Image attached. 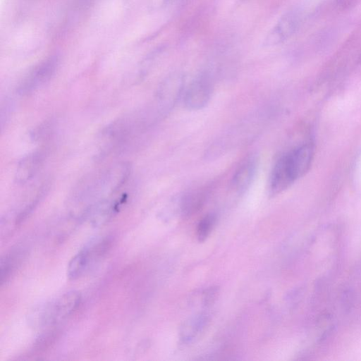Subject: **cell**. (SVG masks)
Instances as JSON below:
<instances>
[{
  "label": "cell",
  "instance_id": "3",
  "mask_svg": "<svg viewBox=\"0 0 361 361\" xmlns=\"http://www.w3.org/2000/svg\"><path fill=\"white\" fill-rule=\"evenodd\" d=\"M212 83L206 73L196 76L189 84L183 96L185 106L190 110H198L204 107L210 100Z\"/></svg>",
  "mask_w": 361,
  "mask_h": 361
},
{
  "label": "cell",
  "instance_id": "1",
  "mask_svg": "<svg viewBox=\"0 0 361 361\" xmlns=\"http://www.w3.org/2000/svg\"><path fill=\"white\" fill-rule=\"evenodd\" d=\"M314 147L310 143L300 145L283 154L275 163L270 176L269 189L272 195L289 188L310 169Z\"/></svg>",
  "mask_w": 361,
  "mask_h": 361
},
{
  "label": "cell",
  "instance_id": "5",
  "mask_svg": "<svg viewBox=\"0 0 361 361\" xmlns=\"http://www.w3.org/2000/svg\"><path fill=\"white\" fill-rule=\"evenodd\" d=\"M300 23V15L296 11L284 14L269 32L263 44L267 47L275 46L286 40L295 32Z\"/></svg>",
  "mask_w": 361,
  "mask_h": 361
},
{
  "label": "cell",
  "instance_id": "14",
  "mask_svg": "<svg viewBox=\"0 0 361 361\" xmlns=\"http://www.w3.org/2000/svg\"><path fill=\"white\" fill-rule=\"evenodd\" d=\"M13 111V104L11 102L6 99L4 101L1 102V111H0V121H1V130H3L4 128L6 126L8 121L11 118V116Z\"/></svg>",
  "mask_w": 361,
  "mask_h": 361
},
{
  "label": "cell",
  "instance_id": "7",
  "mask_svg": "<svg viewBox=\"0 0 361 361\" xmlns=\"http://www.w3.org/2000/svg\"><path fill=\"white\" fill-rule=\"evenodd\" d=\"M209 319V314L207 312L198 313L187 319L179 331L181 342L189 344L195 341L204 332Z\"/></svg>",
  "mask_w": 361,
  "mask_h": 361
},
{
  "label": "cell",
  "instance_id": "13",
  "mask_svg": "<svg viewBox=\"0 0 361 361\" xmlns=\"http://www.w3.org/2000/svg\"><path fill=\"white\" fill-rule=\"evenodd\" d=\"M54 124L52 121L44 122L35 128L30 132V137L35 141H39L47 137L52 132Z\"/></svg>",
  "mask_w": 361,
  "mask_h": 361
},
{
  "label": "cell",
  "instance_id": "2",
  "mask_svg": "<svg viewBox=\"0 0 361 361\" xmlns=\"http://www.w3.org/2000/svg\"><path fill=\"white\" fill-rule=\"evenodd\" d=\"M59 64L56 55L50 56L37 64L21 80L17 91L28 94L46 84L55 74Z\"/></svg>",
  "mask_w": 361,
  "mask_h": 361
},
{
  "label": "cell",
  "instance_id": "8",
  "mask_svg": "<svg viewBox=\"0 0 361 361\" xmlns=\"http://www.w3.org/2000/svg\"><path fill=\"white\" fill-rule=\"evenodd\" d=\"M80 300V293L71 290L51 302L56 323L70 316L78 307Z\"/></svg>",
  "mask_w": 361,
  "mask_h": 361
},
{
  "label": "cell",
  "instance_id": "12",
  "mask_svg": "<svg viewBox=\"0 0 361 361\" xmlns=\"http://www.w3.org/2000/svg\"><path fill=\"white\" fill-rule=\"evenodd\" d=\"M216 221L214 214H207L198 222L196 228V236L199 241H204L212 233Z\"/></svg>",
  "mask_w": 361,
  "mask_h": 361
},
{
  "label": "cell",
  "instance_id": "4",
  "mask_svg": "<svg viewBox=\"0 0 361 361\" xmlns=\"http://www.w3.org/2000/svg\"><path fill=\"white\" fill-rule=\"evenodd\" d=\"M47 154V149L41 148L24 156L17 164L15 181L18 184H25L32 180L42 167Z\"/></svg>",
  "mask_w": 361,
  "mask_h": 361
},
{
  "label": "cell",
  "instance_id": "6",
  "mask_svg": "<svg viewBox=\"0 0 361 361\" xmlns=\"http://www.w3.org/2000/svg\"><path fill=\"white\" fill-rule=\"evenodd\" d=\"M184 76L173 74L161 84L157 93V104L161 111L170 109L176 103L184 87Z\"/></svg>",
  "mask_w": 361,
  "mask_h": 361
},
{
  "label": "cell",
  "instance_id": "9",
  "mask_svg": "<svg viewBox=\"0 0 361 361\" xmlns=\"http://www.w3.org/2000/svg\"><path fill=\"white\" fill-rule=\"evenodd\" d=\"M256 159L251 157L245 161L236 170L232 180V185L239 192H245L251 185L257 171Z\"/></svg>",
  "mask_w": 361,
  "mask_h": 361
},
{
  "label": "cell",
  "instance_id": "10",
  "mask_svg": "<svg viewBox=\"0 0 361 361\" xmlns=\"http://www.w3.org/2000/svg\"><path fill=\"white\" fill-rule=\"evenodd\" d=\"M91 258L87 246L70 260L67 268V276L70 280L79 278L90 263Z\"/></svg>",
  "mask_w": 361,
  "mask_h": 361
},
{
  "label": "cell",
  "instance_id": "11",
  "mask_svg": "<svg viewBox=\"0 0 361 361\" xmlns=\"http://www.w3.org/2000/svg\"><path fill=\"white\" fill-rule=\"evenodd\" d=\"M206 192L202 190L192 191L185 195L180 201V212L183 215L188 216L197 212L203 205Z\"/></svg>",
  "mask_w": 361,
  "mask_h": 361
}]
</instances>
